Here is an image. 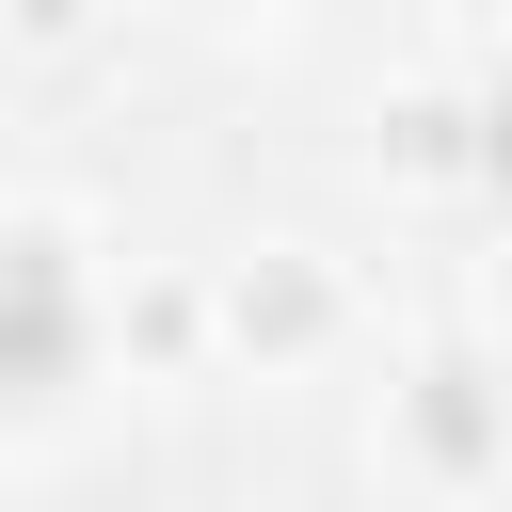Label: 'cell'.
I'll return each mask as SVG.
<instances>
[{
  "mask_svg": "<svg viewBox=\"0 0 512 512\" xmlns=\"http://www.w3.org/2000/svg\"><path fill=\"white\" fill-rule=\"evenodd\" d=\"M416 432H432V464H480V448L512 432V368H480V352H432V368H416Z\"/></svg>",
  "mask_w": 512,
  "mask_h": 512,
  "instance_id": "obj_1",
  "label": "cell"
},
{
  "mask_svg": "<svg viewBox=\"0 0 512 512\" xmlns=\"http://www.w3.org/2000/svg\"><path fill=\"white\" fill-rule=\"evenodd\" d=\"M16 384H32V400L64 384V256H48V240L16 256Z\"/></svg>",
  "mask_w": 512,
  "mask_h": 512,
  "instance_id": "obj_2",
  "label": "cell"
},
{
  "mask_svg": "<svg viewBox=\"0 0 512 512\" xmlns=\"http://www.w3.org/2000/svg\"><path fill=\"white\" fill-rule=\"evenodd\" d=\"M496 368H512V352H496Z\"/></svg>",
  "mask_w": 512,
  "mask_h": 512,
  "instance_id": "obj_3",
  "label": "cell"
}]
</instances>
